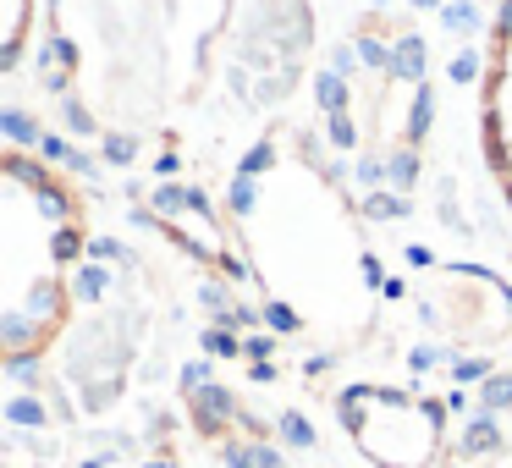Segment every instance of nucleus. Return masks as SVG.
<instances>
[{
	"label": "nucleus",
	"mask_w": 512,
	"mask_h": 468,
	"mask_svg": "<svg viewBox=\"0 0 512 468\" xmlns=\"http://www.w3.org/2000/svg\"><path fill=\"white\" fill-rule=\"evenodd\" d=\"M28 28H34V0H6V50H0L6 67H17V56L28 50Z\"/></svg>",
	"instance_id": "423d86ee"
},
{
	"label": "nucleus",
	"mask_w": 512,
	"mask_h": 468,
	"mask_svg": "<svg viewBox=\"0 0 512 468\" xmlns=\"http://www.w3.org/2000/svg\"><path fill=\"white\" fill-rule=\"evenodd\" d=\"M89 248V199L61 166L23 144L0 149V358L34 364L72 325Z\"/></svg>",
	"instance_id": "f03ea898"
},
{
	"label": "nucleus",
	"mask_w": 512,
	"mask_h": 468,
	"mask_svg": "<svg viewBox=\"0 0 512 468\" xmlns=\"http://www.w3.org/2000/svg\"><path fill=\"white\" fill-rule=\"evenodd\" d=\"M336 419L375 468H446L452 457V413L424 391L364 380L336 397Z\"/></svg>",
	"instance_id": "7ed1b4c3"
},
{
	"label": "nucleus",
	"mask_w": 512,
	"mask_h": 468,
	"mask_svg": "<svg viewBox=\"0 0 512 468\" xmlns=\"http://www.w3.org/2000/svg\"><path fill=\"white\" fill-rule=\"evenodd\" d=\"M474 122H479V155L496 182V193L512 210V0H501L485 34V61L474 83Z\"/></svg>",
	"instance_id": "20e7f679"
},
{
	"label": "nucleus",
	"mask_w": 512,
	"mask_h": 468,
	"mask_svg": "<svg viewBox=\"0 0 512 468\" xmlns=\"http://www.w3.org/2000/svg\"><path fill=\"white\" fill-rule=\"evenodd\" d=\"M446 468H512V369L479 386L474 419L457 435Z\"/></svg>",
	"instance_id": "39448f33"
},
{
	"label": "nucleus",
	"mask_w": 512,
	"mask_h": 468,
	"mask_svg": "<svg viewBox=\"0 0 512 468\" xmlns=\"http://www.w3.org/2000/svg\"><path fill=\"white\" fill-rule=\"evenodd\" d=\"M232 232L259 287L303 331L325 342H358L375 320L380 259L364 215L309 138L276 127L232 182Z\"/></svg>",
	"instance_id": "f257e3e1"
}]
</instances>
